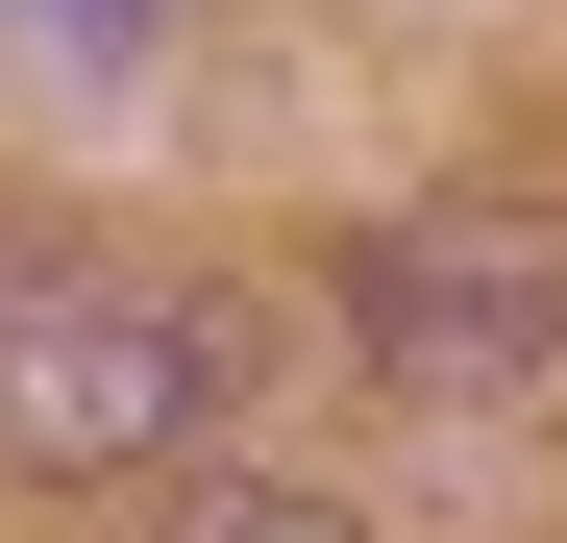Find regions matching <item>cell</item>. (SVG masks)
I'll list each match as a JSON object with an SVG mask.
<instances>
[{
	"label": "cell",
	"mask_w": 567,
	"mask_h": 543,
	"mask_svg": "<svg viewBox=\"0 0 567 543\" xmlns=\"http://www.w3.org/2000/svg\"><path fill=\"white\" fill-rule=\"evenodd\" d=\"M346 346L420 444H468L494 494H567V223L543 198H395L346 223Z\"/></svg>",
	"instance_id": "obj_1"
},
{
	"label": "cell",
	"mask_w": 567,
	"mask_h": 543,
	"mask_svg": "<svg viewBox=\"0 0 567 543\" xmlns=\"http://www.w3.org/2000/svg\"><path fill=\"white\" fill-rule=\"evenodd\" d=\"M247 396V321L198 272H148L100 223H0V470L25 494H100V470H173Z\"/></svg>",
	"instance_id": "obj_2"
},
{
	"label": "cell",
	"mask_w": 567,
	"mask_h": 543,
	"mask_svg": "<svg viewBox=\"0 0 567 543\" xmlns=\"http://www.w3.org/2000/svg\"><path fill=\"white\" fill-rule=\"evenodd\" d=\"M148 543H370V519H321L297 470H198V494H148Z\"/></svg>",
	"instance_id": "obj_3"
},
{
	"label": "cell",
	"mask_w": 567,
	"mask_h": 543,
	"mask_svg": "<svg viewBox=\"0 0 567 543\" xmlns=\"http://www.w3.org/2000/svg\"><path fill=\"white\" fill-rule=\"evenodd\" d=\"M0 25H25V50H50V74H124V50H148V25H173V0H0Z\"/></svg>",
	"instance_id": "obj_4"
}]
</instances>
